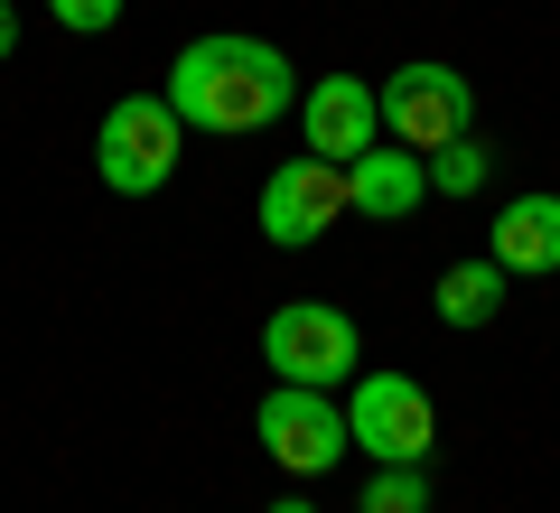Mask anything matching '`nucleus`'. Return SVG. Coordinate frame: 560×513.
Instances as JSON below:
<instances>
[{
  "label": "nucleus",
  "mask_w": 560,
  "mask_h": 513,
  "mask_svg": "<svg viewBox=\"0 0 560 513\" xmlns=\"http://www.w3.org/2000/svg\"><path fill=\"white\" fill-rule=\"evenodd\" d=\"M300 131H308V150H318V159L355 168V159L383 140V103H374V84H355V75H318V84L300 94Z\"/></svg>",
  "instance_id": "8"
},
{
  "label": "nucleus",
  "mask_w": 560,
  "mask_h": 513,
  "mask_svg": "<svg viewBox=\"0 0 560 513\" xmlns=\"http://www.w3.org/2000/svg\"><path fill=\"white\" fill-rule=\"evenodd\" d=\"M253 439H261V457L271 467H290V476H327L346 457V411L327 393H308V383H271L261 393V411H253Z\"/></svg>",
  "instance_id": "6"
},
{
  "label": "nucleus",
  "mask_w": 560,
  "mask_h": 513,
  "mask_svg": "<svg viewBox=\"0 0 560 513\" xmlns=\"http://www.w3.org/2000/svg\"><path fill=\"white\" fill-rule=\"evenodd\" d=\"M178 150H187V121L168 113V94H121L94 121V178L113 197H160L178 178Z\"/></svg>",
  "instance_id": "2"
},
{
  "label": "nucleus",
  "mask_w": 560,
  "mask_h": 513,
  "mask_svg": "<svg viewBox=\"0 0 560 513\" xmlns=\"http://www.w3.org/2000/svg\"><path fill=\"white\" fill-rule=\"evenodd\" d=\"M346 439H355L374 467H430L440 448V411L411 374H364L355 383V411H346Z\"/></svg>",
  "instance_id": "5"
},
{
  "label": "nucleus",
  "mask_w": 560,
  "mask_h": 513,
  "mask_svg": "<svg viewBox=\"0 0 560 513\" xmlns=\"http://www.w3.org/2000/svg\"><path fill=\"white\" fill-rule=\"evenodd\" d=\"M57 10V28H75V38H103V28L121 20V0H47Z\"/></svg>",
  "instance_id": "14"
},
{
  "label": "nucleus",
  "mask_w": 560,
  "mask_h": 513,
  "mask_svg": "<svg viewBox=\"0 0 560 513\" xmlns=\"http://www.w3.org/2000/svg\"><path fill=\"white\" fill-rule=\"evenodd\" d=\"M430 159V197H477L486 187V150L477 140H440V150H420Z\"/></svg>",
  "instance_id": "12"
},
{
  "label": "nucleus",
  "mask_w": 560,
  "mask_h": 513,
  "mask_svg": "<svg viewBox=\"0 0 560 513\" xmlns=\"http://www.w3.org/2000/svg\"><path fill=\"white\" fill-rule=\"evenodd\" d=\"M486 261L504 280H551L560 271V197H514L486 234Z\"/></svg>",
  "instance_id": "9"
},
{
  "label": "nucleus",
  "mask_w": 560,
  "mask_h": 513,
  "mask_svg": "<svg viewBox=\"0 0 560 513\" xmlns=\"http://www.w3.org/2000/svg\"><path fill=\"white\" fill-rule=\"evenodd\" d=\"M430 299H440L448 327H486V317L504 308V271L477 253V261H458V271H440V290H430Z\"/></svg>",
  "instance_id": "11"
},
{
  "label": "nucleus",
  "mask_w": 560,
  "mask_h": 513,
  "mask_svg": "<svg viewBox=\"0 0 560 513\" xmlns=\"http://www.w3.org/2000/svg\"><path fill=\"white\" fill-rule=\"evenodd\" d=\"M271 513H318V504H300V494H290V504H271Z\"/></svg>",
  "instance_id": "16"
},
{
  "label": "nucleus",
  "mask_w": 560,
  "mask_h": 513,
  "mask_svg": "<svg viewBox=\"0 0 560 513\" xmlns=\"http://www.w3.org/2000/svg\"><path fill=\"white\" fill-rule=\"evenodd\" d=\"M261 364H271L280 383L337 393V383H355V317L327 308V299H290V308H271V327H261Z\"/></svg>",
  "instance_id": "3"
},
{
  "label": "nucleus",
  "mask_w": 560,
  "mask_h": 513,
  "mask_svg": "<svg viewBox=\"0 0 560 513\" xmlns=\"http://www.w3.org/2000/svg\"><path fill=\"white\" fill-rule=\"evenodd\" d=\"M364 513H430V467H374Z\"/></svg>",
  "instance_id": "13"
},
{
  "label": "nucleus",
  "mask_w": 560,
  "mask_h": 513,
  "mask_svg": "<svg viewBox=\"0 0 560 513\" xmlns=\"http://www.w3.org/2000/svg\"><path fill=\"white\" fill-rule=\"evenodd\" d=\"M337 215H346V168L337 159L300 150V159H280L271 178H261V243H280V253H308Z\"/></svg>",
  "instance_id": "7"
},
{
  "label": "nucleus",
  "mask_w": 560,
  "mask_h": 513,
  "mask_svg": "<svg viewBox=\"0 0 560 513\" xmlns=\"http://www.w3.org/2000/svg\"><path fill=\"white\" fill-rule=\"evenodd\" d=\"M383 103V131L401 140V150H440V140H467V121H477V84L458 75V66H393V75L374 84Z\"/></svg>",
  "instance_id": "4"
},
{
  "label": "nucleus",
  "mask_w": 560,
  "mask_h": 513,
  "mask_svg": "<svg viewBox=\"0 0 560 513\" xmlns=\"http://www.w3.org/2000/svg\"><path fill=\"white\" fill-rule=\"evenodd\" d=\"M346 206L374 215V224L420 215V206H430V159H420V150H364L355 168H346Z\"/></svg>",
  "instance_id": "10"
},
{
  "label": "nucleus",
  "mask_w": 560,
  "mask_h": 513,
  "mask_svg": "<svg viewBox=\"0 0 560 513\" xmlns=\"http://www.w3.org/2000/svg\"><path fill=\"white\" fill-rule=\"evenodd\" d=\"M10 47H20V10H10V0H0V57H10Z\"/></svg>",
  "instance_id": "15"
},
{
  "label": "nucleus",
  "mask_w": 560,
  "mask_h": 513,
  "mask_svg": "<svg viewBox=\"0 0 560 513\" xmlns=\"http://www.w3.org/2000/svg\"><path fill=\"white\" fill-rule=\"evenodd\" d=\"M168 113L187 121V131L206 140H243V131H271L290 103H300V66L280 57V47L243 38V28H215V38L178 47V66H168Z\"/></svg>",
  "instance_id": "1"
}]
</instances>
